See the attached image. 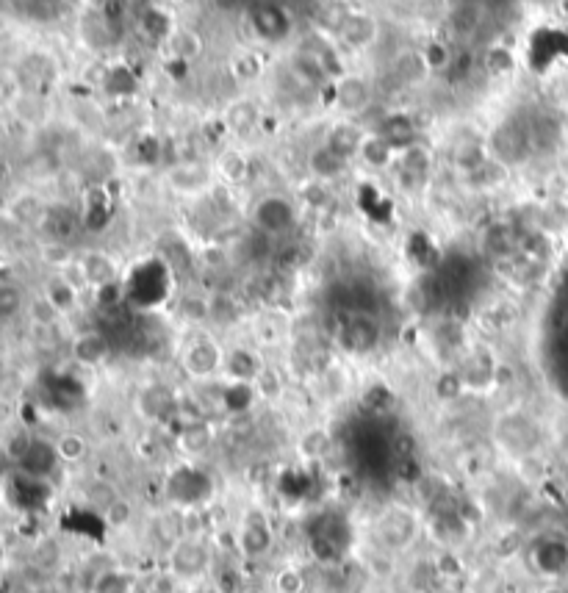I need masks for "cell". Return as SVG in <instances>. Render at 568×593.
<instances>
[{"label": "cell", "instance_id": "cell-1", "mask_svg": "<svg viewBox=\"0 0 568 593\" xmlns=\"http://www.w3.org/2000/svg\"><path fill=\"white\" fill-rule=\"evenodd\" d=\"M422 533V513L413 510L411 505H399V502L380 510L375 521H372V541H375V546L394 557L411 555L416 544L422 541Z\"/></svg>", "mask_w": 568, "mask_h": 593}, {"label": "cell", "instance_id": "cell-2", "mask_svg": "<svg viewBox=\"0 0 568 593\" xmlns=\"http://www.w3.org/2000/svg\"><path fill=\"white\" fill-rule=\"evenodd\" d=\"M167 574L175 582L194 585L206 580L214 571V549L203 535H181L175 544L167 549Z\"/></svg>", "mask_w": 568, "mask_h": 593}, {"label": "cell", "instance_id": "cell-3", "mask_svg": "<svg viewBox=\"0 0 568 593\" xmlns=\"http://www.w3.org/2000/svg\"><path fill=\"white\" fill-rule=\"evenodd\" d=\"M494 438L499 449H505L510 458L524 460L538 455L541 441H544V430L532 416L521 411L502 413L494 424Z\"/></svg>", "mask_w": 568, "mask_h": 593}, {"label": "cell", "instance_id": "cell-4", "mask_svg": "<svg viewBox=\"0 0 568 593\" xmlns=\"http://www.w3.org/2000/svg\"><path fill=\"white\" fill-rule=\"evenodd\" d=\"M488 156L496 158L505 167H519L527 158H532L530 134H527V120H505L496 125L488 136Z\"/></svg>", "mask_w": 568, "mask_h": 593}, {"label": "cell", "instance_id": "cell-5", "mask_svg": "<svg viewBox=\"0 0 568 593\" xmlns=\"http://www.w3.org/2000/svg\"><path fill=\"white\" fill-rule=\"evenodd\" d=\"M275 549V530L264 510L250 508L236 527V552L247 563H261Z\"/></svg>", "mask_w": 568, "mask_h": 593}, {"label": "cell", "instance_id": "cell-6", "mask_svg": "<svg viewBox=\"0 0 568 593\" xmlns=\"http://www.w3.org/2000/svg\"><path fill=\"white\" fill-rule=\"evenodd\" d=\"M225 355L228 352L222 350L211 336H200L183 350L181 366L183 372L197 383H211L219 375H225Z\"/></svg>", "mask_w": 568, "mask_h": 593}, {"label": "cell", "instance_id": "cell-7", "mask_svg": "<svg viewBox=\"0 0 568 593\" xmlns=\"http://www.w3.org/2000/svg\"><path fill=\"white\" fill-rule=\"evenodd\" d=\"M253 219L261 233H266V236H280V233H286V230L297 225V208L286 197L272 194V197H264L255 206Z\"/></svg>", "mask_w": 568, "mask_h": 593}, {"label": "cell", "instance_id": "cell-8", "mask_svg": "<svg viewBox=\"0 0 568 593\" xmlns=\"http://www.w3.org/2000/svg\"><path fill=\"white\" fill-rule=\"evenodd\" d=\"M430 170H433V156L424 145H411L399 150L397 156V178L402 189L416 192L424 183L430 181Z\"/></svg>", "mask_w": 568, "mask_h": 593}, {"label": "cell", "instance_id": "cell-9", "mask_svg": "<svg viewBox=\"0 0 568 593\" xmlns=\"http://www.w3.org/2000/svg\"><path fill=\"white\" fill-rule=\"evenodd\" d=\"M217 170L208 167L203 161H181V164H172L167 170V183H170L172 192L178 194H203L214 186Z\"/></svg>", "mask_w": 568, "mask_h": 593}, {"label": "cell", "instance_id": "cell-10", "mask_svg": "<svg viewBox=\"0 0 568 593\" xmlns=\"http://www.w3.org/2000/svg\"><path fill=\"white\" fill-rule=\"evenodd\" d=\"M527 134H530L532 156H546L552 153L566 136H563V122L549 111H535L527 120Z\"/></svg>", "mask_w": 568, "mask_h": 593}, {"label": "cell", "instance_id": "cell-11", "mask_svg": "<svg viewBox=\"0 0 568 593\" xmlns=\"http://www.w3.org/2000/svg\"><path fill=\"white\" fill-rule=\"evenodd\" d=\"M372 84L361 75H341L336 84V106L350 117H358L372 106Z\"/></svg>", "mask_w": 568, "mask_h": 593}, {"label": "cell", "instance_id": "cell-12", "mask_svg": "<svg viewBox=\"0 0 568 593\" xmlns=\"http://www.w3.org/2000/svg\"><path fill=\"white\" fill-rule=\"evenodd\" d=\"M460 377L466 391H485V388L496 386V375H499V364L488 352L477 350L472 352L463 364H460Z\"/></svg>", "mask_w": 568, "mask_h": 593}, {"label": "cell", "instance_id": "cell-13", "mask_svg": "<svg viewBox=\"0 0 568 593\" xmlns=\"http://www.w3.org/2000/svg\"><path fill=\"white\" fill-rule=\"evenodd\" d=\"M81 283L86 286H92V289H109V286H117V275H120V269L114 264V258L109 253H86L81 258Z\"/></svg>", "mask_w": 568, "mask_h": 593}, {"label": "cell", "instance_id": "cell-14", "mask_svg": "<svg viewBox=\"0 0 568 593\" xmlns=\"http://www.w3.org/2000/svg\"><path fill=\"white\" fill-rule=\"evenodd\" d=\"M510 167L505 164H499L496 158H485L480 167H474L472 172H463L460 175V181L466 189H472V192H491V189H499L502 183L508 181Z\"/></svg>", "mask_w": 568, "mask_h": 593}, {"label": "cell", "instance_id": "cell-15", "mask_svg": "<svg viewBox=\"0 0 568 593\" xmlns=\"http://www.w3.org/2000/svg\"><path fill=\"white\" fill-rule=\"evenodd\" d=\"M344 336H347V347L355 350L358 355H366L372 352L380 344V327L372 316H352L347 327H344Z\"/></svg>", "mask_w": 568, "mask_h": 593}, {"label": "cell", "instance_id": "cell-16", "mask_svg": "<svg viewBox=\"0 0 568 593\" xmlns=\"http://www.w3.org/2000/svg\"><path fill=\"white\" fill-rule=\"evenodd\" d=\"M261 369H264V361L250 347H236L225 355V375L233 377L236 383L253 386V380Z\"/></svg>", "mask_w": 568, "mask_h": 593}, {"label": "cell", "instance_id": "cell-17", "mask_svg": "<svg viewBox=\"0 0 568 593\" xmlns=\"http://www.w3.org/2000/svg\"><path fill=\"white\" fill-rule=\"evenodd\" d=\"M339 34L352 50L372 48L377 39V20L369 14H350L347 23L341 25Z\"/></svg>", "mask_w": 568, "mask_h": 593}, {"label": "cell", "instance_id": "cell-18", "mask_svg": "<svg viewBox=\"0 0 568 593\" xmlns=\"http://www.w3.org/2000/svg\"><path fill=\"white\" fill-rule=\"evenodd\" d=\"M347 164H350V161L341 158L339 153H333L325 142L319 147H314V150H311V158H308V167H311V172L316 175V181L322 183L339 181L341 175L347 172Z\"/></svg>", "mask_w": 568, "mask_h": 593}, {"label": "cell", "instance_id": "cell-19", "mask_svg": "<svg viewBox=\"0 0 568 593\" xmlns=\"http://www.w3.org/2000/svg\"><path fill=\"white\" fill-rule=\"evenodd\" d=\"M363 139H366V134H363L361 128L355 125L352 120L347 122H339V125H333V131L327 134L325 145L333 150V153H339L341 158H355L358 156V150H361Z\"/></svg>", "mask_w": 568, "mask_h": 593}, {"label": "cell", "instance_id": "cell-20", "mask_svg": "<svg viewBox=\"0 0 568 593\" xmlns=\"http://www.w3.org/2000/svg\"><path fill=\"white\" fill-rule=\"evenodd\" d=\"M399 150L391 142H386L380 134H369L363 139L361 150H358V158L366 161V167L372 170H386L388 164H397Z\"/></svg>", "mask_w": 568, "mask_h": 593}, {"label": "cell", "instance_id": "cell-21", "mask_svg": "<svg viewBox=\"0 0 568 593\" xmlns=\"http://www.w3.org/2000/svg\"><path fill=\"white\" fill-rule=\"evenodd\" d=\"M377 134L383 136L386 142H391L397 150H405V147L416 145V122L405 114H391L380 122Z\"/></svg>", "mask_w": 568, "mask_h": 593}, {"label": "cell", "instance_id": "cell-22", "mask_svg": "<svg viewBox=\"0 0 568 593\" xmlns=\"http://www.w3.org/2000/svg\"><path fill=\"white\" fill-rule=\"evenodd\" d=\"M427 75H430V67L424 61L422 50H405V53H399L394 59V78L399 84L416 86L422 84Z\"/></svg>", "mask_w": 568, "mask_h": 593}, {"label": "cell", "instance_id": "cell-23", "mask_svg": "<svg viewBox=\"0 0 568 593\" xmlns=\"http://www.w3.org/2000/svg\"><path fill=\"white\" fill-rule=\"evenodd\" d=\"M59 314H70L75 305H78V286L67 275H56L48 280L45 294H42Z\"/></svg>", "mask_w": 568, "mask_h": 593}, {"label": "cell", "instance_id": "cell-24", "mask_svg": "<svg viewBox=\"0 0 568 593\" xmlns=\"http://www.w3.org/2000/svg\"><path fill=\"white\" fill-rule=\"evenodd\" d=\"M214 444V433L206 422H194V424H183L181 436H178V449L183 455H203L208 452Z\"/></svg>", "mask_w": 568, "mask_h": 593}, {"label": "cell", "instance_id": "cell-25", "mask_svg": "<svg viewBox=\"0 0 568 593\" xmlns=\"http://www.w3.org/2000/svg\"><path fill=\"white\" fill-rule=\"evenodd\" d=\"M297 449H300V455L305 460H325L330 455V449H333V436L322 430V427H311V430H305L300 441H297Z\"/></svg>", "mask_w": 568, "mask_h": 593}, {"label": "cell", "instance_id": "cell-26", "mask_svg": "<svg viewBox=\"0 0 568 593\" xmlns=\"http://www.w3.org/2000/svg\"><path fill=\"white\" fill-rule=\"evenodd\" d=\"M73 352L81 364L97 366L109 358V341H106V336H100V333H84L81 339L75 341Z\"/></svg>", "mask_w": 568, "mask_h": 593}, {"label": "cell", "instance_id": "cell-27", "mask_svg": "<svg viewBox=\"0 0 568 593\" xmlns=\"http://www.w3.org/2000/svg\"><path fill=\"white\" fill-rule=\"evenodd\" d=\"M255 397L264 402H278L283 394H286V383H283V375H280L275 366H266L258 372V377L253 380Z\"/></svg>", "mask_w": 568, "mask_h": 593}, {"label": "cell", "instance_id": "cell-28", "mask_svg": "<svg viewBox=\"0 0 568 593\" xmlns=\"http://www.w3.org/2000/svg\"><path fill=\"white\" fill-rule=\"evenodd\" d=\"M53 449H56L61 463H81L89 455V438L81 436V433H61L53 441Z\"/></svg>", "mask_w": 568, "mask_h": 593}, {"label": "cell", "instance_id": "cell-29", "mask_svg": "<svg viewBox=\"0 0 568 593\" xmlns=\"http://www.w3.org/2000/svg\"><path fill=\"white\" fill-rule=\"evenodd\" d=\"M242 316V308H239V300L230 297V294H214L208 297V322H217V325H233L239 322Z\"/></svg>", "mask_w": 568, "mask_h": 593}, {"label": "cell", "instance_id": "cell-30", "mask_svg": "<svg viewBox=\"0 0 568 593\" xmlns=\"http://www.w3.org/2000/svg\"><path fill=\"white\" fill-rule=\"evenodd\" d=\"M170 50L175 59L192 61L203 53V39L189 28H175V31H170Z\"/></svg>", "mask_w": 568, "mask_h": 593}, {"label": "cell", "instance_id": "cell-31", "mask_svg": "<svg viewBox=\"0 0 568 593\" xmlns=\"http://www.w3.org/2000/svg\"><path fill=\"white\" fill-rule=\"evenodd\" d=\"M103 516H106V524H109L114 533H128L133 519H136V510H133L131 499H125L120 494V497L111 502L109 508L103 510Z\"/></svg>", "mask_w": 568, "mask_h": 593}, {"label": "cell", "instance_id": "cell-32", "mask_svg": "<svg viewBox=\"0 0 568 593\" xmlns=\"http://www.w3.org/2000/svg\"><path fill=\"white\" fill-rule=\"evenodd\" d=\"M513 228L510 225H491L485 230L483 236V247L496 258H508L510 250H513Z\"/></svg>", "mask_w": 568, "mask_h": 593}, {"label": "cell", "instance_id": "cell-33", "mask_svg": "<svg viewBox=\"0 0 568 593\" xmlns=\"http://www.w3.org/2000/svg\"><path fill=\"white\" fill-rule=\"evenodd\" d=\"M275 593H308V577L297 566H283L272 580Z\"/></svg>", "mask_w": 568, "mask_h": 593}, {"label": "cell", "instance_id": "cell-34", "mask_svg": "<svg viewBox=\"0 0 568 593\" xmlns=\"http://www.w3.org/2000/svg\"><path fill=\"white\" fill-rule=\"evenodd\" d=\"M485 158H488V147L485 142H463V145L455 150V167L463 172H472L474 167H480Z\"/></svg>", "mask_w": 568, "mask_h": 593}, {"label": "cell", "instance_id": "cell-35", "mask_svg": "<svg viewBox=\"0 0 568 593\" xmlns=\"http://www.w3.org/2000/svg\"><path fill=\"white\" fill-rule=\"evenodd\" d=\"M436 394H438V400H444V402H455L466 394V386H463V377H460L458 369H447V372H441V375H438Z\"/></svg>", "mask_w": 568, "mask_h": 593}, {"label": "cell", "instance_id": "cell-36", "mask_svg": "<svg viewBox=\"0 0 568 593\" xmlns=\"http://www.w3.org/2000/svg\"><path fill=\"white\" fill-rule=\"evenodd\" d=\"M483 70L491 78H502L513 70V56L508 48H488L483 56Z\"/></svg>", "mask_w": 568, "mask_h": 593}, {"label": "cell", "instance_id": "cell-37", "mask_svg": "<svg viewBox=\"0 0 568 593\" xmlns=\"http://www.w3.org/2000/svg\"><path fill=\"white\" fill-rule=\"evenodd\" d=\"M480 9L477 6H472V3H463V6H458L455 9V14H452V28H455V34H474L477 28H480Z\"/></svg>", "mask_w": 568, "mask_h": 593}, {"label": "cell", "instance_id": "cell-38", "mask_svg": "<svg viewBox=\"0 0 568 593\" xmlns=\"http://www.w3.org/2000/svg\"><path fill=\"white\" fill-rule=\"evenodd\" d=\"M244 156L242 153H236V150H228V153H222L217 161V175L222 178H228V181H239L244 175Z\"/></svg>", "mask_w": 568, "mask_h": 593}, {"label": "cell", "instance_id": "cell-39", "mask_svg": "<svg viewBox=\"0 0 568 593\" xmlns=\"http://www.w3.org/2000/svg\"><path fill=\"white\" fill-rule=\"evenodd\" d=\"M424 61H427V67H430V73H436L441 67H449L452 64V53H449L447 45H441V42H430L427 48L422 50Z\"/></svg>", "mask_w": 568, "mask_h": 593}, {"label": "cell", "instance_id": "cell-40", "mask_svg": "<svg viewBox=\"0 0 568 593\" xmlns=\"http://www.w3.org/2000/svg\"><path fill=\"white\" fill-rule=\"evenodd\" d=\"M255 120H258V109H255L253 103H247V100L236 103L233 111H230V125L233 128H250Z\"/></svg>", "mask_w": 568, "mask_h": 593}, {"label": "cell", "instance_id": "cell-41", "mask_svg": "<svg viewBox=\"0 0 568 593\" xmlns=\"http://www.w3.org/2000/svg\"><path fill=\"white\" fill-rule=\"evenodd\" d=\"M236 78L239 81H255L258 75H261V61L255 59L253 53H244L242 59H236Z\"/></svg>", "mask_w": 568, "mask_h": 593}, {"label": "cell", "instance_id": "cell-42", "mask_svg": "<svg viewBox=\"0 0 568 593\" xmlns=\"http://www.w3.org/2000/svg\"><path fill=\"white\" fill-rule=\"evenodd\" d=\"M560 122H563V136L568 139V109L563 111V117H560Z\"/></svg>", "mask_w": 568, "mask_h": 593}]
</instances>
